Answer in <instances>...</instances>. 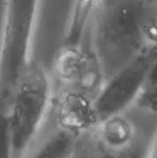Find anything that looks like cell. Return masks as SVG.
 Returning <instances> with one entry per match:
<instances>
[{
	"label": "cell",
	"mask_w": 157,
	"mask_h": 158,
	"mask_svg": "<svg viewBox=\"0 0 157 158\" xmlns=\"http://www.w3.org/2000/svg\"><path fill=\"white\" fill-rule=\"evenodd\" d=\"M109 1H111V0H98L97 6H98V4H101V3H105V2H109Z\"/></svg>",
	"instance_id": "obj_4"
},
{
	"label": "cell",
	"mask_w": 157,
	"mask_h": 158,
	"mask_svg": "<svg viewBox=\"0 0 157 158\" xmlns=\"http://www.w3.org/2000/svg\"><path fill=\"white\" fill-rule=\"evenodd\" d=\"M54 71L70 90L86 95L105 81L93 48L87 50L80 43L64 44L55 58Z\"/></svg>",
	"instance_id": "obj_3"
},
{
	"label": "cell",
	"mask_w": 157,
	"mask_h": 158,
	"mask_svg": "<svg viewBox=\"0 0 157 158\" xmlns=\"http://www.w3.org/2000/svg\"><path fill=\"white\" fill-rule=\"evenodd\" d=\"M39 0H6L1 50L0 80L13 86L29 63V48L36 23Z\"/></svg>",
	"instance_id": "obj_2"
},
{
	"label": "cell",
	"mask_w": 157,
	"mask_h": 158,
	"mask_svg": "<svg viewBox=\"0 0 157 158\" xmlns=\"http://www.w3.org/2000/svg\"><path fill=\"white\" fill-rule=\"evenodd\" d=\"M96 8L92 48L105 81L141 55L157 51V0H111Z\"/></svg>",
	"instance_id": "obj_1"
}]
</instances>
